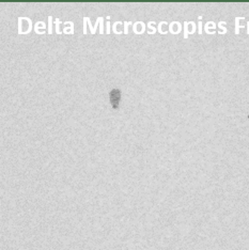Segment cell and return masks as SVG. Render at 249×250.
<instances>
[{
  "instance_id": "cell-2",
  "label": "cell",
  "mask_w": 249,
  "mask_h": 250,
  "mask_svg": "<svg viewBox=\"0 0 249 250\" xmlns=\"http://www.w3.org/2000/svg\"><path fill=\"white\" fill-rule=\"evenodd\" d=\"M52 16H49V33H52Z\"/></svg>"
},
{
  "instance_id": "cell-1",
  "label": "cell",
  "mask_w": 249,
  "mask_h": 250,
  "mask_svg": "<svg viewBox=\"0 0 249 250\" xmlns=\"http://www.w3.org/2000/svg\"><path fill=\"white\" fill-rule=\"evenodd\" d=\"M120 99H121V91L119 89H112L109 93V100H110L111 106L114 108H118Z\"/></svg>"
},
{
  "instance_id": "cell-3",
  "label": "cell",
  "mask_w": 249,
  "mask_h": 250,
  "mask_svg": "<svg viewBox=\"0 0 249 250\" xmlns=\"http://www.w3.org/2000/svg\"><path fill=\"white\" fill-rule=\"evenodd\" d=\"M107 33H109V21H107Z\"/></svg>"
}]
</instances>
